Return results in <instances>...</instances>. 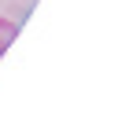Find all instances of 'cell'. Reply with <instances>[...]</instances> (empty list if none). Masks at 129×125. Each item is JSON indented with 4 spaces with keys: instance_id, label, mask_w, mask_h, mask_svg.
Segmentation results:
<instances>
[{
    "instance_id": "1",
    "label": "cell",
    "mask_w": 129,
    "mask_h": 125,
    "mask_svg": "<svg viewBox=\"0 0 129 125\" xmlns=\"http://www.w3.org/2000/svg\"><path fill=\"white\" fill-rule=\"evenodd\" d=\"M15 33H19V22H11V19H0V52L8 48L11 40H15Z\"/></svg>"
}]
</instances>
